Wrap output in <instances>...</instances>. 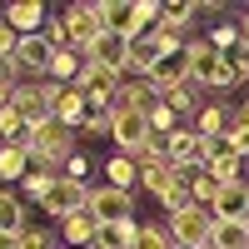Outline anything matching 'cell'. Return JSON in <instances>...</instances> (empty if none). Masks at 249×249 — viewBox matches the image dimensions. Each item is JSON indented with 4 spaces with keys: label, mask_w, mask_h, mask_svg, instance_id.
<instances>
[{
    "label": "cell",
    "mask_w": 249,
    "mask_h": 249,
    "mask_svg": "<svg viewBox=\"0 0 249 249\" xmlns=\"http://www.w3.org/2000/svg\"><path fill=\"white\" fill-rule=\"evenodd\" d=\"M234 120H239V124H249V100H244V105H234Z\"/></svg>",
    "instance_id": "cell-42"
},
{
    "label": "cell",
    "mask_w": 249,
    "mask_h": 249,
    "mask_svg": "<svg viewBox=\"0 0 249 249\" xmlns=\"http://www.w3.org/2000/svg\"><path fill=\"white\" fill-rule=\"evenodd\" d=\"M55 234L65 239L70 249H90V244H95V234H100V219H95L90 210H75V214L60 219V230H55Z\"/></svg>",
    "instance_id": "cell-17"
},
{
    "label": "cell",
    "mask_w": 249,
    "mask_h": 249,
    "mask_svg": "<svg viewBox=\"0 0 249 249\" xmlns=\"http://www.w3.org/2000/svg\"><path fill=\"white\" fill-rule=\"evenodd\" d=\"M105 184L135 195V190H140V160H135V155H110V160H105Z\"/></svg>",
    "instance_id": "cell-20"
},
{
    "label": "cell",
    "mask_w": 249,
    "mask_h": 249,
    "mask_svg": "<svg viewBox=\"0 0 249 249\" xmlns=\"http://www.w3.org/2000/svg\"><path fill=\"white\" fill-rule=\"evenodd\" d=\"M60 20H65V50H80V55H85L95 40L105 35V0H100V5H90V0L65 5Z\"/></svg>",
    "instance_id": "cell-2"
},
{
    "label": "cell",
    "mask_w": 249,
    "mask_h": 249,
    "mask_svg": "<svg viewBox=\"0 0 249 249\" xmlns=\"http://www.w3.org/2000/svg\"><path fill=\"white\" fill-rule=\"evenodd\" d=\"M179 179H184V175L175 170L170 160H150V164H140V190H150L155 199H160V195H170Z\"/></svg>",
    "instance_id": "cell-19"
},
{
    "label": "cell",
    "mask_w": 249,
    "mask_h": 249,
    "mask_svg": "<svg viewBox=\"0 0 249 249\" xmlns=\"http://www.w3.org/2000/svg\"><path fill=\"white\" fill-rule=\"evenodd\" d=\"M135 249H175L170 230H164V219H140V230H135Z\"/></svg>",
    "instance_id": "cell-28"
},
{
    "label": "cell",
    "mask_w": 249,
    "mask_h": 249,
    "mask_svg": "<svg viewBox=\"0 0 249 249\" xmlns=\"http://www.w3.org/2000/svg\"><path fill=\"white\" fill-rule=\"evenodd\" d=\"M230 124H234V105H224V100H204L190 130L204 135V140H224V135H230Z\"/></svg>",
    "instance_id": "cell-14"
},
{
    "label": "cell",
    "mask_w": 249,
    "mask_h": 249,
    "mask_svg": "<svg viewBox=\"0 0 249 249\" xmlns=\"http://www.w3.org/2000/svg\"><path fill=\"white\" fill-rule=\"evenodd\" d=\"M0 15L10 20L15 35H40V30H45V20H50V5H40V0H15V5H5Z\"/></svg>",
    "instance_id": "cell-16"
},
{
    "label": "cell",
    "mask_w": 249,
    "mask_h": 249,
    "mask_svg": "<svg viewBox=\"0 0 249 249\" xmlns=\"http://www.w3.org/2000/svg\"><path fill=\"white\" fill-rule=\"evenodd\" d=\"M0 249H20V234H5V230H0Z\"/></svg>",
    "instance_id": "cell-41"
},
{
    "label": "cell",
    "mask_w": 249,
    "mask_h": 249,
    "mask_svg": "<svg viewBox=\"0 0 249 249\" xmlns=\"http://www.w3.org/2000/svg\"><path fill=\"white\" fill-rule=\"evenodd\" d=\"M144 80H150L160 95H164V90H175V85H190V45H184V50H170V55H164Z\"/></svg>",
    "instance_id": "cell-13"
},
{
    "label": "cell",
    "mask_w": 249,
    "mask_h": 249,
    "mask_svg": "<svg viewBox=\"0 0 249 249\" xmlns=\"http://www.w3.org/2000/svg\"><path fill=\"white\" fill-rule=\"evenodd\" d=\"M50 115L80 135V124L90 120V100H85V90H80V85H55V95H50Z\"/></svg>",
    "instance_id": "cell-10"
},
{
    "label": "cell",
    "mask_w": 249,
    "mask_h": 249,
    "mask_svg": "<svg viewBox=\"0 0 249 249\" xmlns=\"http://www.w3.org/2000/svg\"><path fill=\"white\" fill-rule=\"evenodd\" d=\"M150 135H155V130H150V120H144V115L115 110V130H110L115 155H135V160H140V150H144V140H150Z\"/></svg>",
    "instance_id": "cell-8"
},
{
    "label": "cell",
    "mask_w": 249,
    "mask_h": 249,
    "mask_svg": "<svg viewBox=\"0 0 249 249\" xmlns=\"http://www.w3.org/2000/svg\"><path fill=\"white\" fill-rule=\"evenodd\" d=\"M105 30L135 40L140 35V20H135V0H105Z\"/></svg>",
    "instance_id": "cell-21"
},
{
    "label": "cell",
    "mask_w": 249,
    "mask_h": 249,
    "mask_svg": "<svg viewBox=\"0 0 249 249\" xmlns=\"http://www.w3.org/2000/svg\"><path fill=\"white\" fill-rule=\"evenodd\" d=\"M214 249H249V224H219L214 219Z\"/></svg>",
    "instance_id": "cell-30"
},
{
    "label": "cell",
    "mask_w": 249,
    "mask_h": 249,
    "mask_svg": "<svg viewBox=\"0 0 249 249\" xmlns=\"http://www.w3.org/2000/svg\"><path fill=\"white\" fill-rule=\"evenodd\" d=\"M239 40L249 45V5H239Z\"/></svg>",
    "instance_id": "cell-40"
},
{
    "label": "cell",
    "mask_w": 249,
    "mask_h": 249,
    "mask_svg": "<svg viewBox=\"0 0 249 249\" xmlns=\"http://www.w3.org/2000/svg\"><path fill=\"white\" fill-rule=\"evenodd\" d=\"M85 199H90V184H80V179H65V175H60V184L45 195V204H40V210H45L50 219H65V214H75V210H85Z\"/></svg>",
    "instance_id": "cell-11"
},
{
    "label": "cell",
    "mask_w": 249,
    "mask_h": 249,
    "mask_svg": "<svg viewBox=\"0 0 249 249\" xmlns=\"http://www.w3.org/2000/svg\"><path fill=\"white\" fill-rule=\"evenodd\" d=\"M85 210H90L100 224H130V219H135V195L115 190V184H90Z\"/></svg>",
    "instance_id": "cell-4"
},
{
    "label": "cell",
    "mask_w": 249,
    "mask_h": 249,
    "mask_svg": "<svg viewBox=\"0 0 249 249\" xmlns=\"http://www.w3.org/2000/svg\"><path fill=\"white\" fill-rule=\"evenodd\" d=\"M190 85L195 90H234L239 75L230 65V55H219L214 45H204V40H190Z\"/></svg>",
    "instance_id": "cell-1"
},
{
    "label": "cell",
    "mask_w": 249,
    "mask_h": 249,
    "mask_svg": "<svg viewBox=\"0 0 249 249\" xmlns=\"http://www.w3.org/2000/svg\"><path fill=\"white\" fill-rule=\"evenodd\" d=\"M135 230H140V219H130V224H100L95 244L100 249H135Z\"/></svg>",
    "instance_id": "cell-26"
},
{
    "label": "cell",
    "mask_w": 249,
    "mask_h": 249,
    "mask_svg": "<svg viewBox=\"0 0 249 249\" xmlns=\"http://www.w3.org/2000/svg\"><path fill=\"white\" fill-rule=\"evenodd\" d=\"M50 95H55L50 80H20V85H15V100H10V110H20V120L35 130L40 120H50Z\"/></svg>",
    "instance_id": "cell-6"
},
{
    "label": "cell",
    "mask_w": 249,
    "mask_h": 249,
    "mask_svg": "<svg viewBox=\"0 0 249 249\" xmlns=\"http://www.w3.org/2000/svg\"><path fill=\"white\" fill-rule=\"evenodd\" d=\"M60 184V175H50V170H30L25 179H20V199L25 204H45V195Z\"/></svg>",
    "instance_id": "cell-25"
},
{
    "label": "cell",
    "mask_w": 249,
    "mask_h": 249,
    "mask_svg": "<svg viewBox=\"0 0 249 249\" xmlns=\"http://www.w3.org/2000/svg\"><path fill=\"white\" fill-rule=\"evenodd\" d=\"M90 170H95V160H90L85 150L65 160V179H80V184H90Z\"/></svg>",
    "instance_id": "cell-36"
},
{
    "label": "cell",
    "mask_w": 249,
    "mask_h": 249,
    "mask_svg": "<svg viewBox=\"0 0 249 249\" xmlns=\"http://www.w3.org/2000/svg\"><path fill=\"white\" fill-rule=\"evenodd\" d=\"M115 130V110H90V120L80 124V140H105Z\"/></svg>",
    "instance_id": "cell-33"
},
{
    "label": "cell",
    "mask_w": 249,
    "mask_h": 249,
    "mask_svg": "<svg viewBox=\"0 0 249 249\" xmlns=\"http://www.w3.org/2000/svg\"><path fill=\"white\" fill-rule=\"evenodd\" d=\"M160 15H164V5H160V0H135V20H140V35H150V30L160 25Z\"/></svg>",
    "instance_id": "cell-35"
},
{
    "label": "cell",
    "mask_w": 249,
    "mask_h": 249,
    "mask_svg": "<svg viewBox=\"0 0 249 249\" xmlns=\"http://www.w3.org/2000/svg\"><path fill=\"white\" fill-rule=\"evenodd\" d=\"M0 230H5V234H20V230H30L25 199H20V190H5V184H0Z\"/></svg>",
    "instance_id": "cell-22"
},
{
    "label": "cell",
    "mask_w": 249,
    "mask_h": 249,
    "mask_svg": "<svg viewBox=\"0 0 249 249\" xmlns=\"http://www.w3.org/2000/svg\"><path fill=\"white\" fill-rule=\"evenodd\" d=\"M20 249H60V234L45 224H30V230H20Z\"/></svg>",
    "instance_id": "cell-34"
},
{
    "label": "cell",
    "mask_w": 249,
    "mask_h": 249,
    "mask_svg": "<svg viewBox=\"0 0 249 249\" xmlns=\"http://www.w3.org/2000/svg\"><path fill=\"white\" fill-rule=\"evenodd\" d=\"M164 230H170V239L179 249H204V244L214 239V214L204 210V204H190V210L164 214Z\"/></svg>",
    "instance_id": "cell-3"
},
{
    "label": "cell",
    "mask_w": 249,
    "mask_h": 249,
    "mask_svg": "<svg viewBox=\"0 0 249 249\" xmlns=\"http://www.w3.org/2000/svg\"><path fill=\"white\" fill-rule=\"evenodd\" d=\"M224 144H230L239 160H249V124H239V120H234V124H230V135H224Z\"/></svg>",
    "instance_id": "cell-37"
},
{
    "label": "cell",
    "mask_w": 249,
    "mask_h": 249,
    "mask_svg": "<svg viewBox=\"0 0 249 249\" xmlns=\"http://www.w3.org/2000/svg\"><path fill=\"white\" fill-rule=\"evenodd\" d=\"M25 175H30V150L25 144H0V184L10 190V184H20Z\"/></svg>",
    "instance_id": "cell-23"
},
{
    "label": "cell",
    "mask_w": 249,
    "mask_h": 249,
    "mask_svg": "<svg viewBox=\"0 0 249 249\" xmlns=\"http://www.w3.org/2000/svg\"><path fill=\"white\" fill-rule=\"evenodd\" d=\"M15 85H20V80H10V75H0V110H5L10 100H15Z\"/></svg>",
    "instance_id": "cell-39"
},
{
    "label": "cell",
    "mask_w": 249,
    "mask_h": 249,
    "mask_svg": "<svg viewBox=\"0 0 249 249\" xmlns=\"http://www.w3.org/2000/svg\"><path fill=\"white\" fill-rule=\"evenodd\" d=\"M55 45L45 35H20V50H15V75H30V80H50V70H55Z\"/></svg>",
    "instance_id": "cell-5"
},
{
    "label": "cell",
    "mask_w": 249,
    "mask_h": 249,
    "mask_svg": "<svg viewBox=\"0 0 249 249\" xmlns=\"http://www.w3.org/2000/svg\"><path fill=\"white\" fill-rule=\"evenodd\" d=\"M30 140V124L25 120H20V110H0V144H25Z\"/></svg>",
    "instance_id": "cell-29"
},
{
    "label": "cell",
    "mask_w": 249,
    "mask_h": 249,
    "mask_svg": "<svg viewBox=\"0 0 249 249\" xmlns=\"http://www.w3.org/2000/svg\"><path fill=\"white\" fill-rule=\"evenodd\" d=\"M184 184H190V199H195V204H204V210H210L214 195H219V184L204 175V170H190V175H184Z\"/></svg>",
    "instance_id": "cell-32"
},
{
    "label": "cell",
    "mask_w": 249,
    "mask_h": 249,
    "mask_svg": "<svg viewBox=\"0 0 249 249\" xmlns=\"http://www.w3.org/2000/svg\"><path fill=\"white\" fill-rule=\"evenodd\" d=\"M15 50H20V35L10 30V20L0 15V60H15Z\"/></svg>",
    "instance_id": "cell-38"
},
{
    "label": "cell",
    "mask_w": 249,
    "mask_h": 249,
    "mask_svg": "<svg viewBox=\"0 0 249 249\" xmlns=\"http://www.w3.org/2000/svg\"><path fill=\"white\" fill-rule=\"evenodd\" d=\"M210 214L219 224H249V179H234V184H219V195L210 204Z\"/></svg>",
    "instance_id": "cell-9"
},
{
    "label": "cell",
    "mask_w": 249,
    "mask_h": 249,
    "mask_svg": "<svg viewBox=\"0 0 249 249\" xmlns=\"http://www.w3.org/2000/svg\"><path fill=\"white\" fill-rule=\"evenodd\" d=\"M155 105H160V90H155L144 75H124V80H120L115 110H130V115H150Z\"/></svg>",
    "instance_id": "cell-12"
},
{
    "label": "cell",
    "mask_w": 249,
    "mask_h": 249,
    "mask_svg": "<svg viewBox=\"0 0 249 249\" xmlns=\"http://www.w3.org/2000/svg\"><path fill=\"white\" fill-rule=\"evenodd\" d=\"M80 75H85V55L80 50H60L55 70H50V85H80Z\"/></svg>",
    "instance_id": "cell-24"
},
{
    "label": "cell",
    "mask_w": 249,
    "mask_h": 249,
    "mask_svg": "<svg viewBox=\"0 0 249 249\" xmlns=\"http://www.w3.org/2000/svg\"><path fill=\"white\" fill-rule=\"evenodd\" d=\"M204 45H214L219 55H230V50L239 45V25H234V20H219V25H210V30H204Z\"/></svg>",
    "instance_id": "cell-31"
},
{
    "label": "cell",
    "mask_w": 249,
    "mask_h": 249,
    "mask_svg": "<svg viewBox=\"0 0 249 249\" xmlns=\"http://www.w3.org/2000/svg\"><path fill=\"white\" fill-rule=\"evenodd\" d=\"M170 50H175V45H164L155 30H150V35H135V40H130V75H150ZM179 50H184V45H179Z\"/></svg>",
    "instance_id": "cell-15"
},
{
    "label": "cell",
    "mask_w": 249,
    "mask_h": 249,
    "mask_svg": "<svg viewBox=\"0 0 249 249\" xmlns=\"http://www.w3.org/2000/svg\"><path fill=\"white\" fill-rule=\"evenodd\" d=\"M204 175H210L214 184H234V179H244V160L224 140H214V155H210V164H204Z\"/></svg>",
    "instance_id": "cell-18"
},
{
    "label": "cell",
    "mask_w": 249,
    "mask_h": 249,
    "mask_svg": "<svg viewBox=\"0 0 249 249\" xmlns=\"http://www.w3.org/2000/svg\"><path fill=\"white\" fill-rule=\"evenodd\" d=\"M160 100H164V105H170V110H175L179 120H184V115L195 120V115H199V105H204V100H199V90H195V85H175V90H164Z\"/></svg>",
    "instance_id": "cell-27"
},
{
    "label": "cell",
    "mask_w": 249,
    "mask_h": 249,
    "mask_svg": "<svg viewBox=\"0 0 249 249\" xmlns=\"http://www.w3.org/2000/svg\"><path fill=\"white\" fill-rule=\"evenodd\" d=\"M204 249H214V244H204Z\"/></svg>",
    "instance_id": "cell-43"
},
{
    "label": "cell",
    "mask_w": 249,
    "mask_h": 249,
    "mask_svg": "<svg viewBox=\"0 0 249 249\" xmlns=\"http://www.w3.org/2000/svg\"><path fill=\"white\" fill-rule=\"evenodd\" d=\"M85 65H95V70H110V75H130V40L124 35H100L95 45L85 50Z\"/></svg>",
    "instance_id": "cell-7"
}]
</instances>
